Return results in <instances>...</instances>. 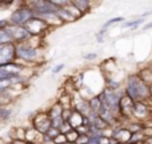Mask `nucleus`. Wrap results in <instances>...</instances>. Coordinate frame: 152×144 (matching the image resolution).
<instances>
[{
    "instance_id": "obj_32",
    "label": "nucleus",
    "mask_w": 152,
    "mask_h": 144,
    "mask_svg": "<svg viewBox=\"0 0 152 144\" xmlns=\"http://www.w3.org/2000/svg\"><path fill=\"white\" fill-rule=\"evenodd\" d=\"M71 129H72V128H71V126H69L68 121H64L63 126H61V128H60V134H64V135H66L67 132L71 131Z\"/></svg>"
},
{
    "instance_id": "obj_1",
    "label": "nucleus",
    "mask_w": 152,
    "mask_h": 144,
    "mask_svg": "<svg viewBox=\"0 0 152 144\" xmlns=\"http://www.w3.org/2000/svg\"><path fill=\"white\" fill-rule=\"evenodd\" d=\"M124 94L134 102H150V86L144 83L136 72L127 75L124 81Z\"/></svg>"
},
{
    "instance_id": "obj_4",
    "label": "nucleus",
    "mask_w": 152,
    "mask_h": 144,
    "mask_svg": "<svg viewBox=\"0 0 152 144\" xmlns=\"http://www.w3.org/2000/svg\"><path fill=\"white\" fill-rule=\"evenodd\" d=\"M27 4L32 8L35 16H39V18L53 15L59 10L52 3V0H32V1H27Z\"/></svg>"
},
{
    "instance_id": "obj_5",
    "label": "nucleus",
    "mask_w": 152,
    "mask_h": 144,
    "mask_svg": "<svg viewBox=\"0 0 152 144\" xmlns=\"http://www.w3.org/2000/svg\"><path fill=\"white\" fill-rule=\"evenodd\" d=\"M31 127L36 129L37 132H40L42 135L47 134L50 131V128L52 127V123H51V119L48 118L47 111L35 113L31 118Z\"/></svg>"
},
{
    "instance_id": "obj_10",
    "label": "nucleus",
    "mask_w": 152,
    "mask_h": 144,
    "mask_svg": "<svg viewBox=\"0 0 152 144\" xmlns=\"http://www.w3.org/2000/svg\"><path fill=\"white\" fill-rule=\"evenodd\" d=\"M26 142L27 143H36V144H43L44 142V135L37 132L35 128L29 127L26 129Z\"/></svg>"
},
{
    "instance_id": "obj_22",
    "label": "nucleus",
    "mask_w": 152,
    "mask_h": 144,
    "mask_svg": "<svg viewBox=\"0 0 152 144\" xmlns=\"http://www.w3.org/2000/svg\"><path fill=\"white\" fill-rule=\"evenodd\" d=\"M124 21H126V19H124L123 16H116V18H111L110 20H107L104 24H103L102 28H103V29H107V28H110L111 26H113V24H121V23H124Z\"/></svg>"
},
{
    "instance_id": "obj_13",
    "label": "nucleus",
    "mask_w": 152,
    "mask_h": 144,
    "mask_svg": "<svg viewBox=\"0 0 152 144\" xmlns=\"http://www.w3.org/2000/svg\"><path fill=\"white\" fill-rule=\"evenodd\" d=\"M71 1L84 16H86L88 12H91L92 4H94L92 1H88V0H71Z\"/></svg>"
},
{
    "instance_id": "obj_38",
    "label": "nucleus",
    "mask_w": 152,
    "mask_h": 144,
    "mask_svg": "<svg viewBox=\"0 0 152 144\" xmlns=\"http://www.w3.org/2000/svg\"><path fill=\"white\" fill-rule=\"evenodd\" d=\"M11 143L12 144H27V142L23 139H13V140H11Z\"/></svg>"
},
{
    "instance_id": "obj_7",
    "label": "nucleus",
    "mask_w": 152,
    "mask_h": 144,
    "mask_svg": "<svg viewBox=\"0 0 152 144\" xmlns=\"http://www.w3.org/2000/svg\"><path fill=\"white\" fill-rule=\"evenodd\" d=\"M151 112L152 108L150 107L148 102H135L132 118H134V120L147 123L148 120H151Z\"/></svg>"
},
{
    "instance_id": "obj_2",
    "label": "nucleus",
    "mask_w": 152,
    "mask_h": 144,
    "mask_svg": "<svg viewBox=\"0 0 152 144\" xmlns=\"http://www.w3.org/2000/svg\"><path fill=\"white\" fill-rule=\"evenodd\" d=\"M35 16L32 8L27 4V1H18V7L13 8L12 12L10 13V26L13 27H24L28 20H31Z\"/></svg>"
},
{
    "instance_id": "obj_31",
    "label": "nucleus",
    "mask_w": 152,
    "mask_h": 144,
    "mask_svg": "<svg viewBox=\"0 0 152 144\" xmlns=\"http://www.w3.org/2000/svg\"><path fill=\"white\" fill-rule=\"evenodd\" d=\"M64 67H66V64H64V63H59V64H56V66L52 68V73H53V75H56V73L61 72V71L64 69Z\"/></svg>"
},
{
    "instance_id": "obj_29",
    "label": "nucleus",
    "mask_w": 152,
    "mask_h": 144,
    "mask_svg": "<svg viewBox=\"0 0 152 144\" xmlns=\"http://www.w3.org/2000/svg\"><path fill=\"white\" fill-rule=\"evenodd\" d=\"M83 59L87 61H94L97 59V53L96 52H88V53H84L83 55Z\"/></svg>"
},
{
    "instance_id": "obj_6",
    "label": "nucleus",
    "mask_w": 152,
    "mask_h": 144,
    "mask_svg": "<svg viewBox=\"0 0 152 144\" xmlns=\"http://www.w3.org/2000/svg\"><path fill=\"white\" fill-rule=\"evenodd\" d=\"M26 29L29 32L31 36H35V37H40L45 31L51 29V27L47 24V21L44 19L39 18V16H34L31 20H28V23L26 24Z\"/></svg>"
},
{
    "instance_id": "obj_35",
    "label": "nucleus",
    "mask_w": 152,
    "mask_h": 144,
    "mask_svg": "<svg viewBox=\"0 0 152 144\" xmlns=\"http://www.w3.org/2000/svg\"><path fill=\"white\" fill-rule=\"evenodd\" d=\"M151 28H152V20H151V21H147V23H145L144 26L142 27V31H143V32H145V31H150Z\"/></svg>"
},
{
    "instance_id": "obj_34",
    "label": "nucleus",
    "mask_w": 152,
    "mask_h": 144,
    "mask_svg": "<svg viewBox=\"0 0 152 144\" xmlns=\"http://www.w3.org/2000/svg\"><path fill=\"white\" fill-rule=\"evenodd\" d=\"M8 27H10V21H8V19H0V31L7 29Z\"/></svg>"
},
{
    "instance_id": "obj_19",
    "label": "nucleus",
    "mask_w": 152,
    "mask_h": 144,
    "mask_svg": "<svg viewBox=\"0 0 152 144\" xmlns=\"http://www.w3.org/2000/svg\"><path fill=\"white\" fill-rule=\"evenodd\" d=\"M137 75H139V77L142 79L144 83H147L148 86H151L152 84V73H151V71L147 68V66L144 67V68H140L139 71L136 72Z\"/></svg>"
},
{
    "instance_id": "obj_12",
    "label": "nucleus",
    "mask_w": 152,
    "mask_h": 144,
    "mask_svg": "<svg viewBox=\"0 0 152 144\" xmlns=\"http://www.w3.org/2000/svg\"><path fill=\"white\" fill-rule=\"evenodd\" d=\"M63 111H64V108H63V105H61L60 103H59V102L53 103V104L47 110L48 118H50L51 120H53V119H58V118H61V115H63Z\"/></svg>"
},
{
    "instance_id": "obj_18",
    "label": "nucleus",
    "mask_w": 152,
    "mask_h": 144,
    "mask_svg": "<svg viewBox=\"0 0 152 144\" xmlns=\"http://www.w3.org/2000/svg\"><path fill=\"white\" fill-rule=\"evenodd\" d=\"M64 10H66L67 12H68L69 15H71L72 18L75 19V20H79V19L84 18V15H83V13L80 12V11L77 10V8L75 7L74 4H72V1H71V0H69V1H68V4H67L66 7H64Z\"/></svg>"
},
{
    "instance_id": "obj_20",
    "label": "nucleus",
    "mask_w": 152,
    "mask_h": 144,
    "mask_svg": "<svg viewBox=\"0 0 152 144\" xmlns=\"http://www.w3.org/2000/svg\"><path fill=\"white\" fill-rule=\"evenodd\" d=\"M13 115V110L11 107L7 105H1L0 104V121H7L12 118Z\"/></svg>"
},
{
    "instance_id": "obj_21",
    "label": "nucleus",
    "mask_w": 152,
    "mask_h": 144,
    "mask_svg": "<svg viewBox=\"0 0 152 144\" xmlns=\"http://www.w3.org/2000/svg\"><path fill=\"white\" fill-rule=\"evenodd\" d=\"M56 15H58V18L60 19L64 24H66V23H74V21H76L75 19L72 18V16L69 15L66 10H64V8H59L58 12H56Z\"/></svg>"
},
{
    "instance_id": "obj_14",
    "label": "nucleus",
    "mask_w": 152,
    "mask_h": 144,
    "mask_svg": "<svg viewBox=\"0 0 152 144\" xmlns=\"http://www.w3.org/2000/svg\"><path fill=\"white\" fill-rule=\"evenodd\" d=\"M68 123H69V126H71V128H74V129H77L79 127H81L84 124V116L81 115L80 112H77V111H72V115H71V118H69V120H68Z\"/></svg>"
},
{
    "instance_id": "obj_33",
    "label": "nucleus",
    "mask_w": 152,
    "mask_h": 144,
    "mask_svg": "<svg viewBox=\"0 0 152 144\" xmlns=\"http://www.w3.org/2000/svg\"><path fill=\"white\" fill-rule=\"evenodd\" d=\"M72 111H74V110H64L63 111V115H61V119H63L64 121H68L69 118H71V115H72Z\"/></svg>"
},
{
    "instance_id": "obj_46",
    "label": "nucleus",
    "mask_w": 152,
    "mask_h": 144,
    "mask_svg": "<svg viewBox=\"0 0 152 144\" xmlns=\"http://www.w3.org/2000/svg\"><path fill=\"white\" fill-rule=\"evenodd\" d=\"M143 144H147V143H143Z\"/></svg>"
},
{
    "instance_id": "obj_9",
    "label": "nucleus",
    "mask_w": 152,
    "mask_h": 144,
    "mask_svg": "<svg viewBox=\"0 0 152 144\" xmlns=\"http://www.w3.org/2000/svg\"><path fill=\"white\" fill-rule=\"evenodd\" d=\"M132 134L128 131V128L124 126H118V127H113L112 128V136L116 142H120V143H129L131 140Z\"/></svg>"
},
{
    "instance_id": "obj_43",
    "label": "nucleus",
    "mask_w": 152,
    "mask_h": 144,
    "mask_svg": "<svg viewBox=\"0 0 152 144\" xmlns=\"http://www.w3.org/2000/svg\"><path fill=\"white\" fill-rule=\"evenodd\" d=\"M127 144H136V143H131V142H129V143H127Z\"/></svg>"
},
{
    "instance_id": "obj_25",
    "label": "nucleus",
    "mask_w": 152,
    "mask_h": 144,
    "mask_svg": "<svg viewBox=\"0 0 152 144\" xmlns=\"http://www.w3.org/2000/svg\"><path fill=\"white\" fill-rule=\"evenodd\" d=\"M8 43H13L12 37H11V35L8 34L7 29H3V31H0V45L8 44Z\"/></svg>"
},
{
    "instance_id": "obj_26",
    "label": "nucleus",
    "mask_w": 152,
    "mask_h": 144,
    "mask_svg": "<svg viewBox=\"0 0 152 144\" xmlns=\"http://www.w3.org/2000/svg\"><path fill=\"white\" fill-rule=\"evenodd\" d=\"M89 140H91L89 135H79V137H77V140H76L75 144H88Z\"/></svg>"
},
{
    "instance_id": "obj_23",
    "label": "nucleus",
    "mask_w": 152,
    "mask_h": 144,
    "mask_svg": "<svg viewBox=\"0 0 152 144\" xmlns=\"http://www.w3.org/2000/svg\"><path fill=\"white\" fill-rule=\"evenodd\" d=\"M145 140H147V137L144 136V134L143 132H137V134H132L129 142L136 143V144H143V143H145Z\"/></svg>"
},
{
    "instance_id": "obj_27",
    "label": "nucleus",
    "mask_w": 152,
    "mask_h": 144,
    "mask_svg": "<svg viewBox=\"0 0 152 144\" xmlns=\"http://www.w3.org/2000/svg\"><path fill=\"white\" fill-rule=\"evenodd\" d=\"M13 76H18V75H11L10 72H7L3 67H0V80H5V79H11Z\"/></svg>"
},
{
    "instance_id": "obj_30",
    "label": "nucleus",
    "mask_w": 152,
    "mask_h": 144,
    "mask_svg": "<svg viewBox=\"0 0 152 144\" xmlns=\"http://www.w3.org/2000/svg\"><path fill=\"white\" fill-rule=\"evenodd\" d=\"M53 143L55 144H66L67 143V137L64 134H59L58 136L53 139Z\"/></svg>"
},
{
    "instance_id": "obj_39",
    "label": "nucleus",
    "mask_w": 152,
    "mask_h": 144,
    "mask_svg": "<svg viewBox=\"0 0 152 144\" xmlns=\"http://www.w3.org/2000/svg\"><path fill=\"white\" fill-rule=\"evenodd\" d=\"M147 68L150 69V71H151V73H152V59H151L150 61H148V64H147Z\"/></svg>"
},
{
    "instance_id": "obj_3",
    "label": "nucleus",
    "mask_w": 152,
    "mask_h": 144,
    "mask_svg": "<svg viewBox=\"0 0 152 144\" xmlns=\"http://www.w3.org/2000/svg\"><path fill=\"white\" fill-rule=\"evenodd\" d=\"M40 59V48L34 47L28 43L16 44V61H21L23 66L37 63Z\"/></svg>"
},
{
    "instance_id": "obj_24",
    "label": "nucleus",
    "mask_w": 152,
    "mask_h": 144,
    "mask_svg": "<svg viewBox=\"0 0 152 144\" xmlns=\"http://www.w3.org/2000/svg\"><path fill=\"white\" fill-rule=\"evenodd\" d=\"M79 132L76 131V129L72 128L71 131H68L66 134V137H67V143H71V144H75L76 143V140H77V137H79Z\"/></svg>"
},
{
    "instance_id": "obj_28",
    "label": "nucleus",
    "mask_w": 152,
    "mask_h": 144,
    "mask_svg": "<svg viewBox=\"0 0 152 144\" xmlns=\"http://www.w3.org/2000/svg\"><path fill=\"white\" fill-rule=\"evenodd\" d=\"M51 123H52L53 128H56V129H59V131H60V128H61V126H63L64 120L61 118H58V119H53V120H51Z\"/></svg>"
},
{
    "instance_id": "obj_8",
    "label": "nucleus",
    "mask_w": 152,
    "mask_h": 144,
    "mask_svg": "<svg viewBox=\"0 0 152 144\" xmlns=\"http://www.w3.org/2000/svg\"><path fill=\"white\" fill-rule=\"evenodd\" d=\"M8 34L11 35V37H12V42L15 43V44H23V43L28 42L29 39H31V35H29V32L26 29V27H13V26H10L7 28Z\"/></svg>"
},
{
    "instance_id": "obj_37",
    "label": "nucleus",
    "mask_w": 152,
    "mask_h": 144,
    "mask_svg": "<svg viewBox=\"0 0 152 144\" xmlns=\"http://www.w3.org/2000/svg\"><path fill=\"white\" fill-rule=\"evenodd\" d=\"M152 15V10H150V11H145V12H143L142 15H139L137 18H143V19H145L147 16H151Z\"/></svg>"
},
{
    "instance_id": "obj_42",
    "label": "nucleus",
    "mask_w": 152,
    "mask_h": 144,
    "mask_svg": "<svg viewBox=\"0 0 152 144\" xmlns=\"http://www.w3.org/2000/svg\"><path fill=\"white\" fill-rule=\"evenodd\" d=\"M115 144H126V143H120V142H116Z\"/></svg>"
},
{
    "instance_id": "obj_15",
    "label": "nucleus",
    "mask_w": 152,
    "mask_h": 144,
    "mask_svg": "<svg viewBox=\"0 0 152 144\" xmlns=\"http://www.w3.org/2000/svg\"><path fill=\"white\" fill-rule=\"evenodd\" d=\"M124 127L128 128V131L131 134H137V132H143L145 128V123H142V121H137V120H131L126 124Z\"/></svg>"
},
{
    "instance_id": "obj_44",
    "label": "nucleus",
    "mask_w": 152,
    "mask_h": 144,
    "mask_svg": "<svg viewBox=\"0 0 152 144\" xmlns=\"http://www.w3.org/2000/svg\"><path fill=\"white\" fill-rule=\"evenodd\" d=\"M5 144H12V143H11V142H7V143H5Z\"/></svg>"
},
{
    "instance_id": "obj_36",
    "label": "nucleus",
    "mask_w": 152,
    "mask_h": 144,
    "mask_svg": "<svg viewBox=\"0 0 152 144\" xmlns=\"http://www.w3.org/2000/svg\"><path fill=\"white\" fill-rule=\"evenodd\" d=\"M96 40H97V43H104V40H105V36H104V35L96 34Z\"/></svg>"
},
{
    "instance_id": "obj_45",
    "label": "nucleus",
    "mask_w": 152,
    "mask_h": 144,
    "mask_svg": "<svg viewBox=\"0 0 152 144\" xmlns=\"http://www.w3.org/2000/svg\"><path fill=\"white\" fill-rule=\"evenodd\" d=\"M27 144H36V143H27Z\"/></svg>"
},
{
    "instance_id": "obj_17",
    "label": "nucleus",
    "mask_w": 152,
    "mask_h": 144,
    "mask_svg": "<svg viewBox=\"0 0 152 144\" xmlns=\"http://www.w3.org/2000/svg\"><path fill=\"white\" fill-rule=\"evenodd\" d=\"M88 105L89 108H91V111L94 113H99L100 108H102V99H100L99 95H95V96H92L91 99L88 100Z\"/></svg>"
},
{
    "instance_id": "obj_16",
    "label": "nucleus",
    "mask_w": 152,
    "mask_h": 144,
    "mask_svg": "<svg viewBox=\"0 0 152 144\" xmlns=\"http://www.w3.org/2000/svg\"><path fill=\"white\" fill-rule=\"evenodd\" d=\"M58 102L63 105L64 110H72V95L71 94H67L64 91V94L58 97Z\"/></svg>"
},
{
    "instance_id": "obj_41",
    "label": "nucleus",
    "mask_w": 152,
    "mask_h": 144,
    "mask_svg": "<svg viewBox=\"0 0 152 144\" xmlns=\"http://www.w3.org/2000/svg\"><path fill=\"white\" fill-rule=\"evenodd\" d=\"M145 143H147V144H152V136H151V137H147Z\"/></svg>"
},
{
    "instance_id": "obj_40",
    "label": "nucleus",
    "mask_w": 152,
    "mask_h": 144,
    "mask_svg": "<svg viewBox=\"0 0 152 144\" xmlns=\"http://www.w3.org/2000/svg\"><path fill=\"white\" fill-rule=\"evenodd\" d=\"M150 102H152V84L150 86Z\"/></svg>"
},
{
    "instance_id": "obj_11",
    "label": "nucleus",
    "mask_w": 152,
    "mask_h": 144,
    "mask_svg": "<svg viewBox=\"0 0 152 144\" xmlns=\"http://www.w3.org/2000/svg\"><path fill=\"white\" fill-rule=\"evenodd\" d=\"M147 23V20L143 18H135L132 19V20H126L124 23L120 24V28L121 29H131V31H134V29H137L140 26H144V24Z\"/></svg>"
}]
</instances>
